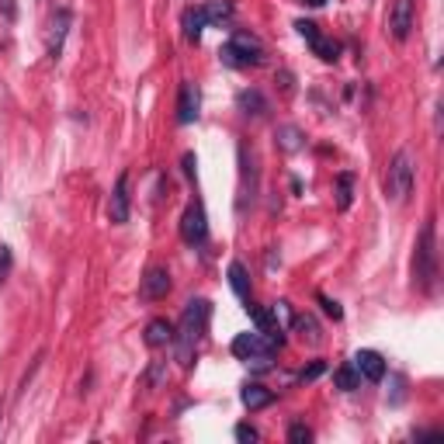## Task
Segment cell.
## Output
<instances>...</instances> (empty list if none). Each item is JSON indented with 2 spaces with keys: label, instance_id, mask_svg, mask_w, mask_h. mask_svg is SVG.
<instances>
[{
  "label": "cell",
  "instance_id": "1",
  "mask_svg": "<svg viewBox=\"0 0 444 444\" xmlns=\"http://www.w3.org/2000/svg\"><path fill=\"white\" fill-rule=\"evenodd\" d=\"M209 316H212V306L205 299H191L181 323L174 327V351H177V361L181 368H191L195 365V354H198V344L209 330Z\"/></svg>",
  "mask_w": 444,
  "mask_h": 444
},
{
  "label": "cell",
  "instance_id": "2",
  "mask_svg": "<svg viewBox=\"0 0 444 444\" xmlns=\"http://www.w3.org/2000/svg\"><path fill=\"white\" fill-rule=\"evenodd\" d=\"M434 285H438V233L434 219H427L413 247V288L420 295H431Z\"/></svg>",
  "mask_w": 444,
  "mask_h": 444
},
{
  "label": "cell",
  "instance_id": "3",
  "mask_svg": "<svg viewBox=\"0 0 444 444\" xmlns=\"http://www.w3.org/2000/svg\"><path fill=\"white\" fill-rule=\"evenodd\" d=\"M413 181H417V160L410 150H399L386 170V198L388 202H406L410 191H413Z\"/></svg>",
  "mask_w": 444,
  "mask_h": 444
},
{
  "label": "cell",
  "instance_id": "4",
  "mask_svg": "<svg viewBox=\"0 0 444 444\" xmlns=\"http://www.w3.org/2000/svg\"><path fill=\"white\" fill-rule=\"evenodd\" d=\"M219 56H222L226 66H233V70H247V66H261V63H264V46H261L257 35H250V32H236V35L219 49Z\"/></svg>",
  "mask_w": 444,
  "mask_h": 444
},
{
  "label": "cell",
  "instance_id": "5",
  "mask_svg": "<svg viewBox=\"0 0 444 444\" xmlns=\"http://www.w3.org/2000/svg\"><path fill=\"white\" fill-rule=\"evenodd\" d=\"M181 240L188 243V247H202L205 240H209V219H205V205L195 198V202H188V209H184V216H181Z\"/></svg>",
  "mask_w": 444,
  "mask_h": 444
},
{
  "label": "cell",
  "instance_id": "6",
  "mask_svg": "<svg viewBox=\"0 0 444 444\" xmlns=\"http://www.w3.org/2000/svg\"><path fill=\"white\" fill-rule=\"evenodd\" d=\"M386 32L396 42H406L413 32V0H392L386 18Z\"/></svg>",
  "mask_w": 444,
  "mask_h": 444
},
{
  "label": "cell",
  "instance_id": "7",
  "mask_svg": "<svg viewBox=\"0 0 444 444\" xmlns=\"http://www.w3.org/2000/svg\"><path fill=\"white\" fill-rule=\"evenodd\" d=\"M198 115H202V91H198V84L184 80L181 94H177V122L191 125V122H198Z\"/></svg>",
  "mask_w": 444,
  "mask_h": 444
},
{
  "label": "cell",
  "instance_id": "8",
  "mask_svg": "<svg viewBox=\"0 0 444 444\" xmlns=\"http://www.w3.org/2000/svg\"><path fill=\"white\" fill-rule=\"evenodd\" d=\"M108 219L115 226L129 222V170H122L118 181H115V191H111V198H108Z\"/></svg>",
  "mask_w": 444,
  "mask_h": 444
},
{
  "label": "cell",
  "instance_id": "9",
  "mask_svg": "<svg viewBox=\"0 0 444 444\" xmlns=\"http://www.w3.org/2000/svg\"><path fill=\"white\" fill-rule=\"evenodd\" d=\"M351 365H354L358 375L368 379V382H382V379H386V358H382L379 351H358Z\"/></svg>",
  "mask_w": 444,
  "mask_h": 444
},
{
  "label": "cell",
  "instance_id": "10",
  "mask_svg": "<svg viewBox=\"0 0 444 444\" xmlns=\"http://www.w3.org/2000/svg\"><path fill=\"white\" fill-rule=\"evenodd\" d=\"M70 25H73V11L70 7H59L53 18V32H49V56L59 59L63 56V42H66V35H70Z\"/></svg>",
  "mask_w": 444,
  "mask_h": 444
},
{
  "label": "cell",
  "instance_id": "11",
  "mask_svg": "<svg viewBox=\"0 0 444 444\" xmlns=\"http://www.w3.org/2000/svg\"><path fill=\"white\" fill-rule=\"evenodd\" d=\"M143 299H166V292H170V271L166 268H150L146 278H143Z\"/></svg>",
  "mask_w": 444,
  "mask_h": 444
},
{
  "label": "cell",
  "instance_id": "12",
  "mask_svg": "<svg viewBox=\"0 0 444 444\" xmlns=\"http://www.w3.org/2000/svg\"><path fill=\"white\" fill-rule=\"evenodd\" d=\"M240 403L247 410H264V406L275 403V392L268 386H261V382H250V386H243V392H240Z\"/></svg>",
  "mask_w": 444,
  "mask_h": 444
},
{
  "label": "cell",
  "instance_id": "13",
  "mask_svg": "<svg viewBox=\"0 0 444 444\" xmlns=\"http://www.w3.org/2000/svg\"><path fill=\"white\" fill-rule=\"evenodd\" d=\"M236 108L243 111V115H250V118H264V115H268V101H264L261 91L247 87V91L236 94Z\"/></svg>",
  "mask_w": 444,
  "mask_h": 444
},
{
  "label": "cell",
  "instance_id": "14",
  "mask_svg": "<svg viewBox=\"0 0 444 444\" xmlns=\"http://www.w3.org/2000/svg\"><path fill=\"white\" fill-rule=\"evenodd\" d=\"M181 25H184V39H188V42H202V32H205V25H209L205 7H188L184 18H181Z\"/></svg>",
  "mask_w": 444,
  "mask_h": 444
},
{
  "label": "cell",
  "instance_id": "15",
  "mask_svg": "<svg viewBox=\"0 0 444 444\" xmlns=\"http://www.w3.org/2000/svg\"><path fill=\"white\" fill-rule=\"evenodd\" d=\"M146 344L157 351V347H166V344H174V323L164 320V316H157V320H150L146 323Z\"/></svg>",
  "mask_w": 444,
  "mask_h": 444
},
{
  "label": "cell",
  "instance_id": "16",
  "mask_svg": "<svg viewBox=\"0 0 444 444\" xmlns=\"http://www.w3.org/2000/svg\"><path fill=\"white\" fill-rule=\"evenodd\" d=\"M229 285H233L236 299L250 302V275H247V268H243L240 261H233V264H229Z\"/></svg>",
  "mask_w": 444,
  "mask_h": 444
},
{
  "label": "cell",
  "instance_id": "17",
  "mask_svg": "<svg viewBox=\"0 0 444 444\" xmlns=\"http://www.w3.org/2000/svg\"><path fill=\"white\" fill-rule=\"evenodd\" d=\"M351 202H354V174L344 170V174H337V209L347 212Z\"/></svg>",
  "mask_w": 444,
  "mask_h": 444
},
{
  "label": "cell",
  "instance_id": "18",
  "mask_svg": "<svg viewBox=\"0 0 444 444\" xmlns=\"http://www.w3.org/2000/svg\"><path fill=\"white\" fill-rule=\"evenodd\" d=\"M333 386L340 388V392H354V388H361L358 368H354V365H340V368L333 372Z\"/></svg>",
  "mask_w": 444,
  "mask_h": 444
},
{
  "label": "cell",
  "instance_id": "19",
  "mask_svg": "<svg viewBox=\"0 0 444 444\" xmlns=\"http://www.w3.org/2000/svg\"><path fill=\"white\" fill-rule=\"evenodd\" d=\"M292 327L299 330V337H302V340H309V344H320V340H323V330H320V323H316L309 313H306V316H295V320H292Z\"/></svg>",
  "mask_w": 444,
  "mask_h": 444
},
{
  "label": "cell",
  "instance_id": "20",
  "mask_svg": "<svg viewBox=\"0 0 444 444\" xmlns=\"http://www.w3.org/2000/svg\"><path fill=\"white\" fill-rule=\"evenodd\" d=\"M233 0H209L205 4V18H209V25H222V21H229L233 18Z\"/></svg>",
  "mask_w": 444,
  "mask_h": 444
},
{
  "label": "cell",
  "instance_id": "21",
  "mask_svg": "<svg viewBox=\"0 0 444 444\" xmlns=\"http://www.w3.org/2000/svg\"><path fill=\"white\" fill-rule=\"evenodd\" d=\"M278 139H281V150H288V153H295V150L302 146V132L292 129V125H281V129H278Z\"/></svg>",
  "mask_w": 444,
  "mask_h": 444
},
{
  "label": "cell",
  "instance_id": "22",
  "mask_svg": "<svg viewBox=\"0 0 444 444\" xmlns=\"http://www.w3.org/2000/svg\"><path fill=\"white\" fill-rule=\"evenodd\" d=\"M295 32H299V35L309 42V49H313V46L323 39V35H320V25H313V21H306V18H299V21H295Z\"/></svg>",
  "mask_w": 444,
  "mask_h": 444
},
{
  "label": "cell",
  "instance_id": "23",
  "mask_svg": "<svg viewBox=\"0 0 444 444\" xmlns=\"http://www.w3.org/2000/svg\"><path fill=\"white\" fill-rule=\"evenodd\" d=\"M164 379H166V365H164V361H157V365L146 372V388H150V392H157V388L164 386Z\"/></svg>",
  "mask_w": 444,
  "mask_h": 444
},
{
  "label": "cell",
  "instance_id": "24",
  "mask_svg": "<svg viewBox=\"0 0 444 444\" xmlns=\"http://www.w3.org/2000/svg\"><path fill=\"white\" fill-rule=\"evenodd\" d=\"M288 441H292V444H309V441H313V431H309L306 424H299V420H295V424L288 427Z\"/></svg>",
  "mask_w": 444,
  "mask_h": 444
},
{
  "label": "cell",
  "instance_id": "25",
  "mask_svg": "<svg viewBox=\"0 0 444 444\" xmlns=\"http://www.w3.org/2000/svg\"><path fill=\"white\" fill-rule=\"evenodd\" d=\"M11 268H14V257H11V247H7V243H0V285L7 281V275H11Z\"/></svg>",
  "mask_w": 444,
  "mask_h": 444
},
{
  "label": "cell",
  "instance_id": "26",
  "mask_svg": "<svg viewBox=\"0 0 444 444\" xmlns=\"http://www.w3.org/2000/svg\"><path fill=\"white\" fill-rule=\"evenodd\" d=\"M316 302L323 306V313H327V316H333V320H340V316H344V309H340V302H333L330 295H316Z\"/></svg>",
  "mask_w": 444,
  "mask_h": 444
},
{
  "label": "cell",
  "instance_id": "27",
  "mask_svg": "<svg viewBox=\"0 0 444 444\" xmlns=\"http://www.w3.org/2000/svg\"><path fill=\"white\" fill-rule=\"evenodd\" d=\"M0 18L7 25H14L18 21V0H0Z\"/></svg>",
  "mask_w": 444,
  "mask_h": 444
},
{
  "label": "cell",
  "instance_id": "28",
  "mask_svg": "<svg viewBox=\"0 0 444 444\" xmlns=\"http://www.w3.org/2000/svg\"><path fill=\"white\" fill-rule=\"evenodd\" d=\"M257 438H261V434H257L250 424H240V427H236V441H240V444H254Z\"/></svg>",
  "mask_w": 444,
  "mask_h": 444
},
{
  "label": "cell",
  "instance_id": "29",
  "mask_svg": "<svg viewBox=\"0 0 444 444\" xmlns=\"http://www.w3.org/2000/svg\"><path fill=\"white\" fill-rule=\"evenodd\" d=\"M323 372H327V365H323V361H313L309 368H302V375H299V379H302V382H313V379H320Z\"/></svg>",
  "mask_w": 444,
  "mask_h": 444
},
{
  "label": "cell",
  "instance_id": "30",
  "mask_svg": "<svg viewBox=\"0 0 444 444\" xmlns=\"http://www.w3.org/2000/svg\"><path fill=\"white\" fill-rule=\"evenodd\" d=\"M302 4H313V7H320V4H323V0H302Z\"/></svg>",
  "mask_w": 444,
  "mask_h": 444
}]
</instances>
